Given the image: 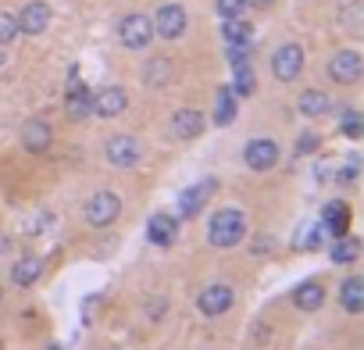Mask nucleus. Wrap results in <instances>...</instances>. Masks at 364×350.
I'll use <instances>...</instances> for the list:
<instances>
[{"instance_id":"2","label":"nucleus","mask_w":364,"mask_h":350,"mask_svg":"<svg viewBox=\"0 0 364 350\" xmlns=\"http://www.w3.org/2000/svg\"><path fill=\"white\" fill-rule=\"evenodd\" d=\"M118 215H122V201H118V193H111V190L93 193L90 204H86V222H90L93 229H107L111 222H118Z\"/></svg>"},{"instance_id":"5","label":"nucleus","mask_w":364,"mask_h":350,"mask_svg":"<svg viewBox=\"0 0 364 350\" xmlns=\"http://www.w3.org/2000/svg\"><path fill=\"white\" fill-rule=\"evenodd\" d=\"M300 68H304V51H300L296 43H286V47L275 51V58H272V72H275L279 83H293V79L300 75Z\"/></svg>"},{"instance_id":"6","label":"nucleus","mask_w":364,"mask_h":350,"mask_svg":"<svg viewBox=\"0 0 364 350\" xmlns=\"http://www.w3.org/2000/svg\"><path fill=\"white\" fill-rule=\"evenodd\" d=\"M360 72H364V58H360L357 51H339V54L328 61V75H332L336 83H343V86L357 83Z\"/></svg>"},{"instance_id":"32","label":"nucleus","mask_w":364,"mask_h":350,"mask_svg":"<svg viewBox=\"0 0 364 350\" xmlns=\"http://www.w3.org/2000/svg\"><path fill=\"white\" fill-rule=\"evenodd\" d=\"M311 150H318V132H304L296 143V154H311Z\"/></svg>"},{"instance_id":"14","label":"nucleus","mask_w":364,"mask_h":350,"mask_svg":"<svg viewBox=\"0 0 364 350\" xmlns=\"http://www.w3.org/2000/svg\"><path fill=\"white\" fill-rule=\"evenodd\" d=\"M171 132H175L178 139H193V136H200V132H204V115H200L197 107H182V111H175V115H171Z\"/></svg>"},{"instance_id":"18","label":"nucleus","mask_w":364,"mask_h":350,"mask_svg":"<svg viewBox=\"0 0 364 350\" xmlns=\"http://www.w3.org/2000/svg\"><path fill=\"white\" fill-rule=\"evenodd\" d=\"M339 304H343L350 314H360V311H364V279H360V275L343 279V286H339Z\"/></svg>"},{"instance_id":"22","label":"nucleus","mask_w":364,"mask_h":350,"mask_svg":"<svg viewBox=\"0 0 364 350\" xmlns=\"http://www.w3.org/2000/svg\"><path fill=\"white\" fill-rule=\"evenodd\" d=\"M318 243H321V226L318 222H304L296 229V236H293V247L296 250H318Z\"/></svg>"},{"instance_id":"28","label":"nucleus","mask_w":364,"mask_h":350,"mask_svg":"<svg viewBox=\"0 0 364 350\" xmlns=\"http://www.w3.org/2000/svg\"><path fill=\"white\" fill-rule=\"evenodd\" d=\"M15 36H18V22H15V15L0 11V47H4V43H11Z\"/></svg>"},{"instance_id":"12","label":"nucleus","mask_w":364,"mask_h":350,"mask_svg":"<svg viewBox=\"0 0 364 350\" xmlns=\"http://www.w3.org/2000/svg\"><path fill=\"white\" fill-rule=\"evenodd\" d=\"M232 307V290L225 286V282H215V286H208L204 293H200V311L208 314V318H218V314H225Z\"/></svg>"},{"instance_id":"11","label":"nucleus","mask_w":364,"mask_h":350,"mask_svg":"<svg viewBox=\"0 0 364 350\" xmlns=\"http://www.w3.org/2000/svg\"><path fill=\"white\" fill-rule=\"evenodd\" d=\"M107 161L118 168H132L139 161V143L136 136H111L107 139Z\"/></svg>"},{"instance_id":"10","label":"nucleus","mask_w":364,"mask_h":350,"mask_svg":"<svg viewBox=\"0 0 364 350\" xmlns=\"http://www.w3.org/2000/svg\"><path fill=\"white\" fill-rule=\"evenodd\" d=\"M18 22V33H29V36H40L47 26H50V8L43 0H33V4L22 8V15L15 18Z\"/></svg>"},{"instance_id":"31","label":"nucleus","mask_w":364,"mask_h":350,"mask_svg":"<svg viewBox=\"0 0 364 350\" xmlns=\"http://www.w3.org/2000/svg\"><path fill=\"white\" fill-rule=\"evenodd\" d=\"M247 8V0H218V15L222 18H240Z\"/></svg>"},{"instance_id":"3","label":"nucleus","mask_w":364,"mask_h":350,"mask_svg":"<svg viewBox=\"0 0 364 350\" xmlns=\"http://www.w3.org/2000/svg\"><path fill=\"white\" fill-rule=\"evenodd\" d=\"M150 26L161 40H178L182 33H186V11H182L178 4H164V8H157Z\"/></svg>"},{"instance_id":"24","label":"nucleus","mask_w":364,"mask_h":350,"mask_svg":"<svg viewBox=\"0 0 364 350\" xmlns=\"http://www.w3.org/2000/svg\"><path fill=\"white\" fill-rule=\"evenodd\" d=\"M236 118V93L232 90H222L218 93V104H215V122L218 125H232Z\"/></svg>"},{"instance_id":"23","label":"nucleus","mask_w":364,"mask_h":350,"mask_svg":"<svg viewBox=\"0 0 364 350\" xmlns=\"http://www.w3.org/2000/svg\"><path fill=\"white\" fill-rule=\"evenodd\" d=\"M332 107V100L321 93V90H307L304 97H300V111L304 115H311V118H318V115H325Z\"/></svg>"},{"instance_id":"29","label":"nucleus","mask_w":364,"mask_h":350,"mask_svg":"<svg viewBox=\"0 0 364 350\" xmlns=\"http://www.w3.org/2000/svg\"><path fill=\"white\" fill-rule=\"evenodd\" d=\"M343 132H346L350 139H360L364 122H360V115H357V111H346V115H343Z\"/></svg>"},{"instance_id":"35","label":"nucleus","mask_w":364,"mask_h":350,"mask_svg":"<svg viewBox=\"0 0 364 350\" xmlns=\"http://www.w3.org/2000/svg\"><path fill=\"white\" fill-rule=\"evenodd\" d=\"M0 65H4V54H0Z\"/></svg>"},{"instance_id":"16","label":"nucleus","mask_w":364,"mask_h":350,"mask_svg":"<svg viewBox=\"0 0 364 350\" xmlns=\"http://www.w3.org/2000/svg\"><path fill=\"white\" fill-rule=\"evenodd\" d=\"M146 236H150L154 247H171L175 236H178V222H175L171 215H154V218L146 222Z\"/></svg>"},{"instance_id":"4","label":"nucleus","mask_w":364,"mask_h":350,"mask_svg":"<svg viewBox=\"0 0 364 350\" xmlns=\"http://www.w3.org/2000/svg\"><path fill=\"white\" fill-rule=\"evenodd\" d=\"M118 36H122V43H125L129 51H143V47L154 40V26H150L146 15H129V18H122Z\"/></svg>"},{"instance_id":"26","label":"nucleus","mask_w":364,"mask_h":350,"mask_svg":"<svg viewBox=\"0 0 364 350\" xmlns=\"http://www.w3.org/2000/svg\"><path fill=\"white\" fill-rule=\"evenodd\" d=\"M254 90H257V75H254V68H250V65H236V83H232V93L250 97Z\"/></svg>"},{"instance_id":"1","label":"nucleus","mask_w":364,"mask_h":350,"mask_svg":"<svg viewBox=\"0 0 364 350\" xmlns=\"http://www.w3.org/2000/svg\"><path fill=\"white\" fill-rule=\"evenodd\" d=\"M243 236H247V218H243V211H236V208H222V211L211 218V226H208L211 247H236Z\"/></svg>"},{"instance_id":"15","label":"nucleus","mask_w":364,"mask_h":350,"mask_svg":"<svg viewBox=\"0 0 364 350\" xmlns=\"http://www.w3.org/2000/svg\"><path fill=\"white\" fill-rule=\"evenodd\" d=\"M328 236H346V226H350V208L343 204V201H332V204H325V211H321V222H318Z\"/></svg>"},{"instance_id":"8","label":"nucleus","mask_w":364,"mask_h":350,"mask_svg":"<svg viewBox=\"0 0 364 350\" xmlns=\"http://www.w3.org/2000/svg\"><path fill=\"white\" fill-rule=\"evenodd\" d=\"M243 157H247V164L254 171H268V168L279 164V143L275 139H250L247 150H243Z\"/></svg>"},{"instance_id":"25","label":"nucleus","mask_w":364,"mask_h":350,"mask_svg":"<svg viewBox=\"0 0 364 350\" xmlns=\"http://www.w3.org/2000/svg\"><path fill=\"white\" fill-rule=\"evenodd\" d=\"M143 79H146V86H164V83L171 79V65H168L164 58H154V61L146 65Z\"/></svg>"},{"instance_id":"9","label":"nucleus","mask_w":364,"mask_h":350,"mask_svg":"<svg viewBox=\"0 0 364 350\" xmlns=\"http://www.w3.org/2000/svg\"><path fill=\"white\" fill-rule=\"evenodd\" d=\"M125 107H129V93L122 86H107L93 97V115H100V118H118Z\"/></svg>"},{"instance_id":"27","label":"nucleus","mask_w":364,"mask_h":350,"mask_svg":"<svg viewBox=\"0 0 364 350\" xmlns=\"http://www.w3.org/2000/svg\"><path fill=\"white\" fill-rule=\"evenodd\" d=\"M222 36H225L229 43H250V26H247L243 18H229V22L222 26Z\"/></svg>"},{"instance_id":"13","label":"nucleus","mask_w":364,"mask_h":350,"mask_svg":"<svg viewBox=\"0 0 364 350\" xmlns=\"http://www.w3.org/2000/svg\"><path fill=\"white\" fill-rule=\"evenodd\" d=\"M211 190H215V179H204V183L190 186L186 193L178 197V215H182V218H193V215H200V208L208 204Z\"/></svg>"},{"instance_id":"21","label":"nucleus","mask_w":364,"mask_h":350,"mask_svg":"<svg viewBox=\"0 0 364 350\" xmlns=\"http://www.w3.org/2000/svg\"><path fill=\"white\" fill-rule=\"evenodd\" d=\"M360 258V240L357 236H336V247H332V261L336 265H350Z\"/></svg>"},{"instance_id":"17","label":"nucleus","mask_w":364,"mask_h":350,"mask_svg":"<svg viewBox=\"0 0 364 350\" xmlns=\"http://www.w3.org/2000/svg\"><path fill=\"white\" fill-rule=\"evenodd\" d=\"M50 139H54V132H50V125L47 122H26V129H22V147L26 150H33V154H43L47 147H50Z\"/></svg>"},{"instance_id":"20","label":"nucleus","mask_w":364,"mask_h":350,"mask_svg":"<svg viewBox=\"0 0 364 350\" xmlns=\"http://www.w3.org/2000/svg\"><path fill=\"white\" fill-rule=\"evenodd\" d=\"M40 275H43V261H40V258H22V261L11 268V279H15L18 286H33Z\"/></svg>"},{"instance_id":"19","label":"nucleus","mask_w":364,"mask_h":350,"mask_svg":"<svg viewBox=\"0 0 364 350\" xmlns=\"http://www.w3.org/2000/svg\"><path fill=\"white\" fill-rule=\"evenodd\" d=\"M293 304L300 307V311H314V307H321L325 304V290H321V282H300L296 290H293Z\"/></svg>"},{"instance_id":"7","label":"nucleus","mask_w":364,"mask_h":350,"mask_svg":"<svg viewBox=\"0 0 364 350\" xmlns=\"http://www.w3.org/2000/svg\"><path fill=\"white\" fill-rule=\"evenodd\" d=\"M68 118L72 122H82V118H90L93 115V97H90V90L82 86V79H79V72L72 68V79H68Z\"/></svg>"},{"instance_id":"34","label":"nucleus","mask_w":364,"mask_h":350,"mask_svg":"<svg viewBox=\"0 0 364 350\" xmlns=\"http://www.w3.org/2000/svg\"><path fill=\"white\" fill-rule=\"evenodd\" d=\"M247 4H254V8H268L272 0H247Z\"/></svg>"},{"instance_id":"33","label":"nucleus","mask_w":364,"mask_h":350,"mask_svg":"<svg viewBox=\"0 0 364 350\" xmlns=\"http://www.w3.org/2000/svg\"><path fill=\"white\" fill-rule=\"evenodd\" d=\"M343 22L350 26V33H360V8L353 4L350 11H343Z\"/></svg>"},{"instance_id":"30","label":"nucleus","mask_w":364,"mask_h":350,"mask_svg":"<svg viewBox=\"0 0 364 350\" xmlns=\"http://www.w3.org/2000/svg\"><path fill=\"white\" fill-rule=\"evenodd\" d=\"M229 65H250V43H229Z\"/></svg>"}]
</instances>
